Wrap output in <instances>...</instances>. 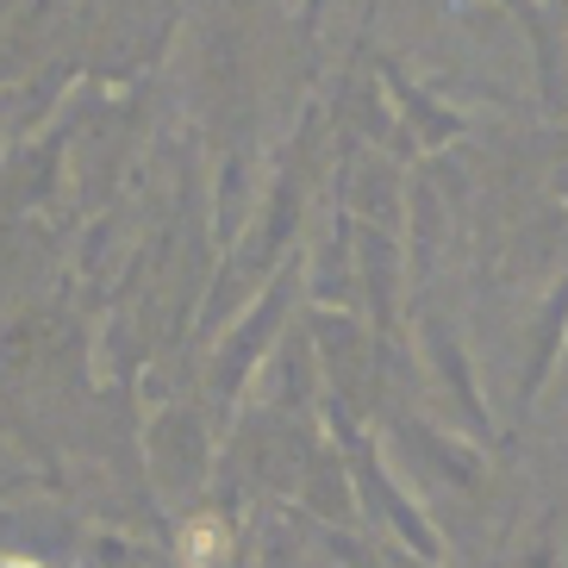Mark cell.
<instances>
[{
    "label": "cell",
    "instance_id": "7",
    "mask_svg": "<svg viewBox=\"0 0 568 568\" xmlns=\"http://www.w3.org/2000/svg\"><path fill=\"white\" fill-rule=\"evenodd\" d=\"M556 375H562V382H568V351H562V368H556Z\"/></svg>",
    "mask_w": 568,
    "mask_h": 568
},
{
    "label": "cell",
    "instance_id": "5",
    "mask_svg": "<svg viewBox=\"0 0 568 568\" xmlns=\"http://www.w3.org/2000/svg\"><path fill=\"white\" fill-rule=\"evenodd\" d=\"M406 201H413V268L418 275H432L437 251H444V232H450V213H444V194L425 187V182H413Z\"/></svg>",
    "mask_w": 568,
    "mask_h": 568
},
{
    "label": "cell",
    "instance_id": "3",
    "mask_svg": "<svg viewBox=\"0 0 568 568\" xmlns=\"http://www.w3.org/2000/svg\"><path fill=\"white\" fill-rule=\"evenodd\" d=\"M382 82H387V94H394V106H400V125L418 138V151H444L450 138L468 132V119L456 113V106H437L432 94H425V88H413L394 63H382Z\"/></svg>",
    "mask_w": 568,
    "mask_h": 568
},
{
    "label": "cell",
    "instance_id": "1",
    "mask_svg": "<svg viewBox=\"0 0 568 568\" xmlns=\"http://www.w3.org/2000/svg\"><path fill=\"white\" fill-rule=\"evenodd\" d=\"M287 313H294V268H282L275 282L256 294V306L244 318H237L232 332H225V344H219V363H213V394H225L232 400L237 387L251 382V368L263 363V344H275V332L287 325Z\"/></svg>",
    "mask_w": 568,
    "mask_h": 568
},
{
    "label": "cell",
    "instance_id": "2",
    "mask_svg": "<svg viewBox=\"0 0 568 568\" xmlns=\"http://www.w3.org/2000/svg\"><path fill=\"white\" fill-rule=\"evenodd\" d=\"M418 337H425V363H432V375H437V394L450 400V425L463 437H475V444H487V437H494V418H487L481 382H475V368H468L463 337H456L437 313H425Z\"/></svg>",
    "mask_w": 568,
    "mask_h": 568
},
{
    "label": "cell",
    "instance_id": "6",
    "mask_svg": "<svg viewBox=\"0 0 568 568\" xmlns=\"http://www.w3.org/2000/svg\"><path fill=\"white\" fill-rule=\"evenodd\" d=\"M0 568H38L32 556H0Z\"/></svg>",
    "mask_w": 568,
    "mask_h": 568
},
{
    "label": "cell",
    "instance_id": "4",
    "mask_svg": "<svg viewBox=\"0 0 568 568\" xmlns=\"http://www.w3.org/2000/svg\"><path fill=\"white\" fill-rule=\"evenodd\" d=\"M356 282H363V294H368V306H375V325H387V306H394V237L382 232V225H363L356 232Z\"/></svg>",
    "mask_w": 568,
    "mask_h": 568
}]
</instances>
